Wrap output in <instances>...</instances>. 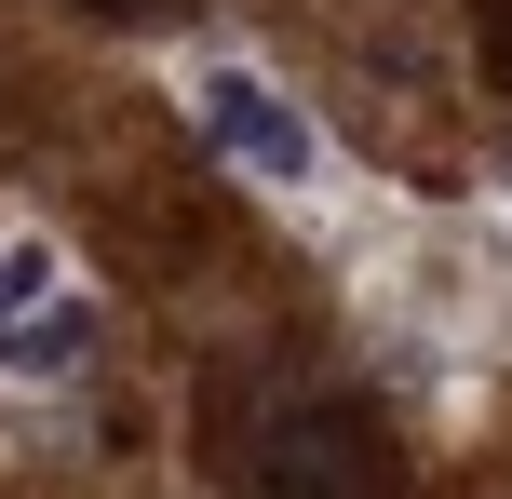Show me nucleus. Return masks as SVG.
<instances>
[{
	"instance_id": "nucleus-1",
	"label": "nucleus",
	"mask_w": 512,
	"mask_h": 499,
	"mask_svg": "<svg viewBox=\"0 0 512 499\" xmlns=\"http://www.w3.org/2000/svg\"><path fill=\"white\" fill-rule=\"evenodd\" d=\"M243 499H405V459H391L378 405L351 392H297L256 419L243 446Z\"/></svg>"
},
{
	"instance_id": "nucleus-2",
	"label": "nucleus",
	"mask_w": 512,
	"mask_h": 499,
	"mask_svg": "<svg viewBox=\"0 0 512 499\" xmlns=\"http://www.w3.org/2000/svg\"><path fill=\"white\" fill-rule=\"evenodd\" d=\"M189 122H203L243 176H270V189H310V176H324V135H310L256 68H189Z\"/></svg>"
},
{
	"instance_id": "nucleus-3",
	"label": "nucleus",
	"mask_w": 512,
	"mask_h": 499,
	"mask_svg": "<svg viewBox=\"0 0 512 499\" xmlns=\"http://www.w3.org/2000/svg\"><path fill=\"white\" fill-rule=\"evenodd\" d=\"M81 338H95V311H81V297H54V311H27V324H0V365H27V378H41V365H68Z\"/></svg>"
},
{
	"instance_id": "nucleus-4",
	"label": "nucleus",
	"mask_w": 512,
	"mask_h": 499,
	"mask_svg": "<svg viewBox=\"0 0 512 499\" xmlns=\"http://www.w3.org/2000/svg\"><path fill=\"white\" fill-rule=\"evenodd\" d=\"M54 311V243H0V324Z\"/></svg>"
},
{
	"instance_id": "nucleus-5",
	"label": "nucleus",
	"mask_w": 512,
	"mask_h": 499,
	"mask_svg": "<svg viewBox=\"0 0 512 499\" xmlns=\"http://www.w3.org/2000/svg\"><path fill=\"white\" fill-rule=\"evenodd\" d=\"M472 41H486V68L512 81V0H472Z\"/></svg>"
},
{
	"instance_id": "nucleus-6",
	"label": "nucleus",
	"mask_w": 512,
	"mask_h": 499,
	"mask_svg": "<svg viewBox=\"0 0 512 499\" xmlns=\"http://www.w3.org/2000/svg\"><path fill=\"white\" fill-rule=\"evenodd\" d=\"M81 14H149V0H81Z\"/></svg>"
}]
</instances>
